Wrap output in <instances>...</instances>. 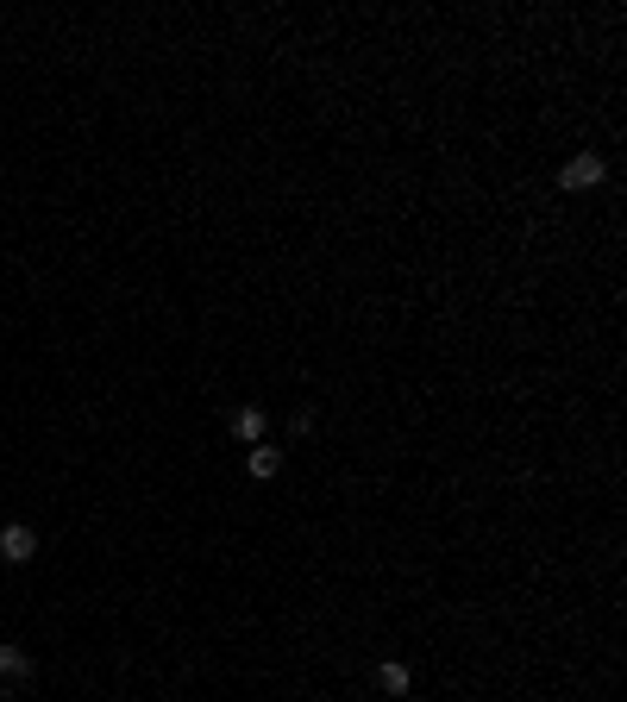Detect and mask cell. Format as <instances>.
I'll list each match as a JSON object with an SVG mask.
<instances>
[{"mask_svg": "<svg viewBox=\"0 0 627 702\" xmlns=\"http://www.w3.org/2000/svg\"><path fill=\"white\" fill-rule=\"evenodd\" d=\"M232 439H245V446H264V408H239V414H232Z\"/></svg>", "mask_w": 627, "mask_h": 702, "instance_id": "cell-3", "label": "cell"}, {"mask_svg": "<svg viewBox=\"0 0 627 702\" xmlns=\"http://www.w3.org/2000/svg\"><path fill=\"white\" fill-rule=\"evenodd\" d=\"M245 464H251V477H258V483H270L276 471H283V452H276V446H251Z\"/></svg>", "mask_w": 627, "mask_h": 702, "instance_id": "cell-5", "label": "cell"}, {"mask_svg": "<svg viewBox=\"0 0 627 702\" xmlns=\"http://www.w3.org/2000/svg\"><path fill=\"white\" fill-rule=\"evenodd\" d=\"M602 176H609V170H602V157H596V151H584V157H571V163H565V176H559V182H565L571 195H584V189H596Z\"/></svg>", "mask_w": 627, "mask_h": 702, "instance_id": "cell-2", "label": "cell"}, {"mask_svg": "<svg viewBox=\"0 0 627 702\" xmlns=\"http://www.w3.org/2000/svg\"><path fill=\"white\" fill-rule=\"evenodd\" d=\"M0 558H7V565H26V558H38V533H32L26 521L0 527Z\"/></svg>", "mask_w": 627, "mask_h": 702, "instance_id": "cell-1", "label": "cell"}, {"mask_svg": "<svg viewBox=\"0 0 627 702\" xmlns=\"http://www.w3.org/2000/svg\"><path fill=\"white\" fill-rule=\"evenodd\" d=\"M377 684H383L389 696H408V684H414V671H408V665H396V659H383V665H377Z\"/></svg>", "mask_w": 627, "mask_h": 702, "instance_id": "cell-6", "label": "cell"}, {"mask_svg": "<svg viewBox=\"0 0 627 702\" xmlns=\"http://www.w3.org/2000/svg\"><path fill=\"white\" fill-rule=\"evenodd\" d=\"M0 677H7V684H19V677H32V659H26V652H19L13 640H0Z\"/></svg>", "mask_w": 627, "mask_h": 702, "instance_id": "cell-4", "label": "cell"}]
</instances>
